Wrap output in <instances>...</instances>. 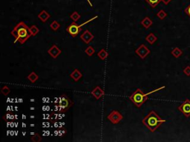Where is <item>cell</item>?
<instances>
[{
  "mask_svg": "<svg viewBox=\"0 0 190 142\" xmlns=\"http://www.w3.org/2000/svg\"><path fill=\"white\" fill-rule=\"evenodd\" d=\"M11 35L15 38L16 42L18 41L20 44H24L31 36L30 32V27L24 22H19L11 31Z\"/></svg>",
  "mask_w": 190,
  "mask_h": 142,
  "instance_id": "7a4b0ae2",
  "label": "cell"
},
{
  "mask_svg": "<svg viewBox=\"0 0 190 142\" xmlns=\"http://www.w3.org/2000/svg\"><path fill=\"white\" fill-rule=\"evenodd\" d=\"M85 24L80 25H78L75 22H73L69 26H68L66 28V31L69 33L71 36V37L74 38L76 36H77V35L80 33V30H81V27L83 25H84Z\"/></svg>",
  "mask_w": 190,
  "mask_h": 142,
  "instance_id": "5b68a950",
  "label": "cell"
},
{
  "mask_svg": "<svg viewBox=\"0 0 190 142\" xmlns=\"http://www.w3.org/2000/svg\"><path fill=\"white\" fill-rule=\"evenodd\" d=\"M50 17H51L50 14L47 12L46 11H45V10L42 11L39 14H38V18L39 19V20H40L42 22H46L50 19Z\"/></svg>",
  "mask_w": 190,
  "mask_h": 142,
  "instance_id": "7c38bea8",
  "label": "cell"
},
{
  "mask_svg": "<svg viewBox=\"0 0 190 142\" xmlns=\"http://www.w3.org/2000/svg\"><path fill=\"white\" fill-rule=\"evenodd\" d=\"M50 27L51 28V30H54V31H57V30L60 27V24H59L57 21L55 20V21H53L51 23Z\"/></svg>",
  "mask_w": 190,
  "mask_h": 142,
  "instance_id": "44dd1931",
  "label": "cell"
},
{
  "mask_svg": "<svg viewBox=\"0 0 190 142\" xmlns=\"http://www.w3.org/2000/svg\"><path fill=\"white\" fill-rule=\"evenodd\" d=\"M80 17H81V16H80V14H79V13L77 12V11H74V12L70 15V18L73 20V22H77L80 19Z\"/></svg>",
  "mask_w": 190,
  "mask_h": 142,
  "instance_id": "ffe728a7",
  "label": "cell"
},
{
  "mask_svg": "<svg viewBox=\"0 0 190 142\" xmlns=\"http://www.w3.org/2000/svg\"><path fill=\"white\" fill-rule=\"evenodd\" d=\"M80 39L86 44H89L94 39V35L89 30H86L80 36Z\"/></svg>",
  "mask_w": 190,
  "mask_h": 142,
  "instance_id": "30bf717a",
  "label": "cell"
},
{
  "mask_svg": "<svg viewBox=\"0 0 190 142\" xmlns=\"http://www.w3.org/2000/svg\"><path fill=\"white\" fill-rule=\"evenodd\" d=\"M183 72L187 76H190V66H186L183 70Z\"/></svg>",
  "mask_w": 190,
  "mask_h": 142,
  "instance_id": "4316f807",
  "label": "cell"
},
{
  "mask_svg": "<svg viewBox=\"0 0 190 142\" xmlns=\"http://www.w3.org/2000/svg\"><path fill=\"white\" fill-rule=\"evenodd\" d=\"M145 1L152 8H156L157 6V5H159V3L161 2V0H145Z\"/></svg>",
  "mask_w": 190,
  "mask_h": 142,
  "instance_id": "d6986e66",
  "label": "cell"
},
{
  "mask_svg": "<svg viewBox=\"0 0 190 142\" xmlns=\"http://www.w3.org/2000/svg\"><path fill=\"white\" fill-rule=\"evenodd\" d=\"M87 2H88V3H89V5H91V7H93V5H92V4H91V1H90V0H87Z\"/></svg>",
  "mask_w": 190,
  "mask_h": 142,
  "instance_id": "f546056e",
  "label": "cell"
},
{
  "mask_svg": "<svg viewBox=\"0 0 190 142\" xmlns=\"http://www.w3.org/2000/svg\"><path fill=\"white\" fill-rule=\"evenodd\" d=\"M28 79L30 81L31 83H35L38 79H39V76L37 74L34 72H31L28 76Z\"/></svg>",
  "mask_w": 190,
  "mask_h": 142,
  "instance_id": "ac0fdd59",
  "label": "cell"
},
{
  "mask_svg": "<svg viewBox=\"0 0 190 142\" xmlns=\"http://www.w3.org/2000/svg\"><path fill=\"white\" fill-rule=\"evenodd\" d=\"M97 56L99 57V58H100V60H105L106 58H108V56H109V53H108L104 48H103V49H101L98 52V53H97Z\"/></svg>",
  "mask_w": 190,
  "mask_h": 142,
  "instance_id": "2e32d148",
  "label": "cell"
},
{
  "mask_svg": "<svg viewBox=\"0 0 190 142\" xmlns=\"http://www.w3.org/2000/svg\"><path fill=\"white\" fill-rule=\"evenodd\" d=\"M180 112H182L186 118L190 117V100L186 99L181 105L178 107Z\"/></svg>",
  "mask_w": 190,
  "mask_h": 142,
  "instance_id": "52a82bcc",
  "label": "cell"
},
{
  "mask_svg": "<svg viewBox=\"0 0 190 142\" xmlns=\"http://www.w3.org/2000/svg\"><path fill=\"white\" fill-rule=\"evenodd\" d=\"M171 1H172V0H161V2H163L164 5H168Z\"/></svg>",
  "mask_w": 190,
  "mask_h": 142,
  "instance_id": "f1b7e54d",
  "label": "cell"
},
{
  "mask_svg": "<svg viewBox=\"0 0 190 142\" xmlns=\"http://www.w3.org/2000/svg\"><path fill=\"white\" fill-rule=\"evenodd\" d=\"M1 93L4 95V96H8L10 93H11V89L8 87L7 85H5L1 90Z\"/></svg>",
  "mask_w": 190,
  "mask_h": 142,
  "instance_id": "484cf974",
  "label": "cell"
},
{
  "mask_svg": "<svg viewBox=\"0 0 190 142\" xmlns=\"http://www.w3.org/2000/svg\"><path fill=\"white\" fill-rule=\"evenodd\" d=\"M156 16H157L160 19L163 20L167 17V13H166L165 11H163V10H160V11H159L157 13V15Z\"/></svg>",
  "mask_w": 190,
  "mask_h": 142,
  "instance_id": "cb8c5ba5",
  "label": "cell"
},
{
  "mask_svg": "<svg viewBox=\"0 0 190 142\" xmlns=\"http://www.w3.org/2000/svg\"><path fill=\"white\" fill-rule=\"evenodd\" d=\"M140 24L144 26L146 29H149L152 25L153 22H152V20L149 18V17H146L145 18L143 19V20L140 22Z\"/></svg>",
  "mask_w": 190,
  "mask_h": 142,
  "instance_id": "5bb4252c",
  "label": "cell"
},
{
  "mask_svg": "<svg viewBox=\"0 0 190 142\" xmlns=\"http://www.w3.org/2000/svg\"><path fill=\"white\" fill-rule=\"evenodd\" d=\"M48 53L53 58H57L62 53V50L56 45H54L53 46H51L48 50Z\"/></svg>",
  "mask_w": 190,
  "mask_h": 142,
  "instance_id": "9c48e42d",
  "label": "cell"
},
{
  "mask_svg": "<svg viewBox=\"0 0 190 142\" xmlns=\"http://www.w3.org/2000/svg\"><path fill=\"white\" fill-rule=\"evenodd\" d=\"M184 11H185L186 14V15H188L190 18V4L186 7V8H185Z\"/></svg>",
  "mask_w": 190,
  "mask_h": 142,
  "instance_id": "83f0119b",
  "label": "cell"
},
{
  "mask_svg": "<svg viewBox=\"0 0 190 142\" xmlns=\"http://www.w3.org/2000/svg\"><path fill=\"white\" fill-rule=\"evenodd\" d=\"M73 105V102L67 96V95H62L59 96L56 102H54L55 110L60 113L66 112L70 107H71Z\"/></svg>",
  "mask_w": 190,
  "mask_h": 142,
  "instance_id": "3957f363",
  "label": "cell"
},
{
  "mask_svg": "<svg viewBox=\"0 0 190 142\" xmlns=\"http://www.w3.org/2000/svg\"><path fill=\"white\" fill-rule=\"evenodd\" d=\"M157 40V37L153 33H150L149 34L146 36V41L148 42L150 45H153Z\"/></svg>",
  "mask_w": 190,
  "mask_h": 142,
  "instance_id": "9a60e30c",
  "label": "cell"
},
{
  "mask_svg": "<svg viewBox=\"0 0 190 142\" xmlns=\"http://www.w3.org/2000/svg\"><path fill=\"white\" fill-rule=\"evenodd\" d=\"M85 53H86L88 56H92L94 54L95 50L92 46H88L86 50H85Z\"/></svg>",
  "mask_w": 190,
  "mask_h": 142,
  "instance_id": "603a6c76",
  "label": "cell"
},
{
  "mask_svg": "<svg viewBox=\"0 0 190 142\" xmlns=\"http://www.w3.org/2000/svg\"><path fill=\"white\" fill-rule=\"evenodd\" d=\"M70 76H71V78L74 81H78L79 80L82 78L83 74H81V72H80L78 69H74L72 72H71Z\"/></svg>",
  "mask_w": 190,
  "mask_h": 142,
  "instance_id": "4fadbf2b",
  "label": "cell"
},
{
  "mask_svg": "<svg viewBox=\"0 0 190 142\" xmlns=\"http://www.w3.org/2000/svg\"><path fill=\"white\" fill-rule=\"evenodd\" d=\"M150 52H151L150 50L144 44L140 45L135 50V53L142 59H144L150 53Z\"/></svg>",
  "mask_w": 190,
  "mask_h": 142,
  "instance_id": "ba28073f",
  "label": "cell"
},
{
  "mask_svg": "<svg viewBox=\"0 0 190 142\" xmlns=\"http://www.w3.org/2000/svg\"><path fill=\"white\" fill-rule=\"evenodd\" d=\"M150 93H152V92L146 94V93H144L140 88H137V90L129 96V99L137 108H140L142 105L146 102L147 99H148V96Z\"/></svg>",
  "mask_w": 190,
  "mask_h": 142,
  "instance_id": "277c9868",
  "label": "cell"
},
{
  "mask_svg": "<svg viewBox=\"0 0 190 142\" xmlns=\"http://www.w3.org/2000/svg\"><path fill=\"white\" fill-rule=\"evenodd\" d=\"M166 121V120L160 118L157 112L154 110L150 111L148 115L142 120L144 125L152 133H154L159 127H160V125H162V124Z\"/></svg>",
  "mask_w": 190,
  "mask_h": 142,
  "instance_id": "6da1fadb",
  "label": "cell"
},
{
  "mask_svg": "<svg viewBox=\"0 0 190 142\" xmlns=\"http://www.w3.org/2000/svg\"><path fill=\"white\" fill-rule=\"evenodd\" d=\"M171 53H172V55L175 58H178L183 55V51L181 50L179 48L176 47V48H175L173 50H172Z\"/></svg>",
  "mask_w": 190,
  "mask_h": 142,
  "instance_id": "e0dca14e",
  "label": "cell"
},
{
  "mask_svg": "<svg viewBox=\"0 0 190 142\" xmlns=\"http://www.w3.org/2000/svg\"><path fill=\"white\" fill-rule=\"evenodd\" d=\"M91 95L95 98V99L98 100L100 98L103 97L105 95V91L100 87V86H97V87L94 88V90L91 91Z\"/></svg>",
  "mask_w": 190,
  "mask_h": 142,
  "instance_id": "8fae6325",
  "label": "cell"
},
{
  "mask_svg": "<svg viewBox=\"0 0 190 142\" xmlns=\"http://www.w3.org/2000/svg\"><path fill=\"white\" fill-rule=\"evenodd\" d=\"M30 140L33 142H40L42 141V137L38 133H35L30 137Z\"/></svg>",
  "mask_w": 190,
  "mask_h": 142,
  "instance_id": "d4e9b609",
  "label": "cell"
},
{
  "mask_svg": "<svg viewBox=\"0 0 190 142\" xmlns=\"http://www.w3.org/2000/svg\"><path fill=\"white\" fill-rule=\"evenodd\" d=\"M30 32L32 36H35L39 32V29L36 25H32L30 27Z\"/></svg>",
  "mask_w": 190,
  "mask_h": 142,
  "instance_id": "7402d4cb",
  "label": "cell"
},
{
  "mask_svg": "<svg viewBox=\"0 0 190 142\" xmlns=\"http://www.w3.org/2000/svg\"><path fill=\"white\" fill-rule=\"evenodd\" d=\"M107 118L114 124H119L123 118L122 114L117 110H113L108 115Z\"/></svg>",
  "mask_w": 190,
  "mask_h": 142,
  "instance_id": "8992f818",
  "label": "cell"
}]
</instances>
